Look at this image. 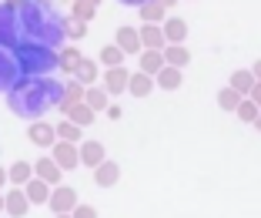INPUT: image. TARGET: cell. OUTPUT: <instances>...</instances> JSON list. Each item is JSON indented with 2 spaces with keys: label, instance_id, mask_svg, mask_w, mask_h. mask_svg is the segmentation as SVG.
I'll use <instances>...</instances> for the list:
<instances>
[{
  "label": "cell",
  "instance_id": "obj_1",
  "mask_svg": "<svg viewBox=\"0 0 261 218\" xmlns=\"http://www.w3.org/2000/svg\"><path fill=\"white\" fill-rule=\"evenodd\" d=\"M61 98H64V84H57L54 78H27V74H20V81L7 91L10 111L20 117H34V121H40V114H47L54 104H61Z\"/></svg>",
  "mask_w": 261,
  "mask_h": 218
},
{
  "label": "cell",
  "instance_id": "obj_2",
  "mask_svg": "<svg viewBox=\"0 0 261 218\" xmlns=\"http://www.w3.org/2000/svg\"><path fill=\"white\" fill-rule=\"evenodd\" d=\"M20 34L27 40H37V44H47L61 51L64 47V17L50 7V0H27L20 10Z\"/></svg>",
  "mask_w": 261,
  "mask_h": 218
},
{
  "label": "cell",
  "instance_id": "obj_3",
  "mask_svg": "<svg viewBox=\"0 0 261 218\" xmlns=\"http://www.w3.org/2000/svg\"><path fill=\"white\" fill-rule=\"evenodd\" d=\"M14 61L20 67V74H27V78H50V70H61V61H57L54 47L27 40V37L14 47Z\"/></svg>",
  "mask_w": 261,
  "mask_h": 218
},
{
  "label": "cell",
  "instance_id": "obj_4",
  "mask_svg": "<svg viewBox=\"0 0 261 218\" xmlns=\"http://www.w3.org/2000/svg\"><path fill=\"white\" fill-rule=\"evenodd\" d=\"M20 40H23L20 37V14L14 7H7V4H0V47L14 51Z\"/></svg>",
  "mask_w": 261,
  "mask_h": 218
},
{
  "label": "cell",
  "instance_id": "obj_5",
  "mask_svg": "<svg viewBox=\"0 0 261 218\" xmlns=\"http://www.w3.org/2000/svg\"><path fill=\"white\" fill-rule=\"evenodd\" d=\"M47 205H50V211H54V215H70V211H74L81 202H77V191H74V188L57 185L54 191H50V202H47Z\"/></svg>",
  "mask_w": 261,
  "mask_h": 218
},
{
  "label": "cell",
  "instance_id": "obj_6",
  "mask_svg": "<svg viewBox=\"0 0 261 218\" xmlns=\"http://www.w3.org/2000/svg\"><path fill=\"white\" fill-rule=\"evenodd\" d=\"M17 81H20V67L14 61V51L0 47V91H10Z\"/></svg>",
  "mask_w": 261,
  "mask_h": 218
},
{
  "label": "cell",
  "instance_id": "obj_7",
  "mask_svg": "<svg viewBox=\"0 0 261 218\" xmlns=\"http://www.w3.org/2000/svg\"><path fill=\"white\" fill-rule=\"evenodd\" d=\"M27 141L31 144H37V148H50V144H57V128L47 125V121H34L31 128H27Z\"/></svg>",
  "mask_w": 261,
  "mask_h": 218
},
{
  "label": "cell",
  "instance_id": "obj_8",
  "mask_svg": "<svg viewBox=\"0 0 261 218\" xmlns=\"http://www.w3.org/2000/svg\"><path fill=\"white\" fill-rule=\"evenodd\" d=\"M54 158L57 164H61L64 172H70V168H77L81 164V144H70V141H57L54 144Z\"/></svg>",
  "mask_w": 261,
  "mask_h": 218
},
{
  "label": "cell",
  "instance_id": "obj_9",
  "mask_svg": "<svg viewBox=\"0 0 261 218\" xmlns=\"http://www.w3.org/2000/svg\"><path fill=\"white\" fill-rule=\"evenodd\" d=\"M164 67H168V61H164V51H141V54H138V70H141V74H151V78H158Z\"/></svg>",
  "mask_w": 261,
  "mask_h": 218
},
{
  "label": "cell",
  "instance_id": "obj_10",
  "mask_svg": "<svg viewBox=\"0 0 261 218\" xmlns=\"http://www.w3.org/2000/svg\"><path fill=\"white\" fill-rule=\"evenodd\" d=\"M141 44H144V51H164L168 47V34H164L161 23H144L141 27Z\"/></svg>",
  "mask_w": 261,
  "mask_h": 218
},
{
  "label": "cell",
  "instance_id": "obj_11",
  "mask_svg": "<svg viewBox=\"0 0 261 218\" xmlns=\"http://www.w3.org/2000/svg\"><path fill=\"white\" fill-rule=\"evenodd\" d=\"M61 172H64V168H61V164H57L50 155H44L37 164H34V175H37V178H44L50 188H57V185H61Z\"/></svg>",
  "mask_w": 261,
  "mask_h": 218
},
{
  "label": "cell",
  "instance_id": "obj_12",
  "mask_svg": "<svg viewBox=\"0 0 261 218\" xmlns=\"http://www.w3.org/2000/svg\"><path fill=\"white\" fill-rule=\"evenodd\" d=\"M130 87V70L127 67H111L104 74V91L108 94H124Z\"/></svg>",
  "mask_w": 261,
  "mask_h": 218
},
{
  "label": "cell",
  "instance_id": "obj_13",
  "mask_svg": "<svg viewBox=\"0 0 261 218\" xmlns=\"http://www.w3.org/2000/svg\"><path fill=\"white\" fill-rule=\"evenodd\" d=\"M27 208H31V198H27V191H23V188H10V191H7V208H4V215L23 218V215H27Z\"/></svg>",
  "mask_w": 261,
  "mask_h": 218
},
{
  "label": "cell",
  "instance_id": "obj_14",
  "mask_svg": "<svg viewBox=\"0 0 261 218\" xmlns=\"http://www.w3.org/2000/svg\"><path fill=\"white\" fill-rule=\"evenodd\" d=\"M114 44L121 47L124 54H141V51H144V44H141V31H134V27H121Z\"/></svg>",
  "mask_w": 261,
  "mask_h": 218
},
{
  "label": "cell",
  "instance_id": "obj_15",
  "mask_svg": "<svg viewBox=\"0 0 261 218\" xmlns=\"http://www.w3.org/2000/svg\"><path fill=\"white\" fill-rule=\"evenodd\" d=\"M104 161H108V155H104V144L100 141H84L81 144V164L84 168H97Z\"/></svg>",
  "mask_w": 261,
  "mask_h": 218
},
{
  "label": "cell",
  "instance_id": "obj_16",
  "mask_svg": "<svg viewBox=\"0 0 261 218\" xmlns=\"http://www.w3.org/2000/svg\"><path fill=\"white\" fill-rule=\"evenodd\" d=\"M84 98H87V87L74 78V81H67V84H64V98H61V104H57V108H61V111H70L74 104L84 101Z\"/></svg>",
  "mask_w": 261,
  "mask_h": 218
},
{
  "label": "cell",
  "instance_id": "obj_17",
  "mask_svg": "<svg viewBox=\"0 0 261 218\" xmlns=\"http://www.w3.org/2000/svg\"><path fill=\"white\" fill-rule=\"evenodd\" d=\"M23 191H27L31 205H47V202H50V191H54V188L47 185L44 178H37V175H34V178L27 181V185H23Z\"/></svg>",
  "mask_w": 261,
  "mask_h": 218
},
{
  "label": "cell",
  "instance_id": "obj_18",
  "mask_svg": "<svg viewBox=\"0 0 261 218\" xmlns=\"http://www.w3.org/2000/svg\"><path fill=\"white\" fill-rule=\"evenodd\" d=\"M57 61H61L64 74H77V67L84 64V54H81L77 47H61V51H57Z\"/></svg>",
  "mask_w": 261,
  "mask_h": 218
},
{
  "label": "cell",
  "instance_id": "obj_19",
  "mask_svg": "<svg viewBox=\"0 0 261 218\" xmlns=\"http://www.w3.org/2000/svg\"><path fill=\"white\" fill-rule=\"evenodd\" d=\"M231 87H234L238 94H245V98H251V91L258 87L254 70H234V74H231Z\"/></svg>",
  "mask_w": 261,
  "mask_h": 218
},
{
  "label": "cell",
  "instance_id": "obj_20",
  "mask_svg": "<svg viewBox=\"0 0 261 218\" xmlns=\"http://www.w3.org/2000/svg\"><path fill=\"white\" fill-rule=\"evenodd\" d=\"M117 178H121V168H117L114 161H104V164H97V168H94V181H97L100 188L117 185Z\"/></svg>",
  "mask_w": 261,
  "mask_h": 218
},
{
  "label": "cell",
  "instance_id": "obj_21",
  "mask_svg": "<svg viewBox=\"0 0 261 218\" xmlns=\"http://www.w3.org/2000/svg\"><path fill=\"white\" fill-rule=\"evenodd\" d=\"M154 87H158V81H154L151 74H141V70H138V74H130V87H127V91L134 94V98H147Z\"/></svg>",
  "mask_w": 261,
  "mask_h": 218
},
{
  "label": "cell",
  "instance_id": "obj_22",
  "mask_svg": "<svg viewBox=\"0 0 261 218\" xmlns=\"http://www.w3.org/2000/svg\"><path fill=\"white\" fill-rule=\"evenodd\" d=\"M164 34H168V44H185L188 23L181 20V17H168V20H164Z\"/></svg>",
  "mask_w": 261,
  "mask_h": 218
},
{
  "label": "cell",
  "instance_id": "obj_23",
  "mask_svg": "<svg viewBox=\"0 0 261 218\" xmlns=\"http://www.w3.org/2000/svg\"><path fill=\"white\" fill-rule=\"evenodd\" d=\"M7 175H10V185H14V188H23L27 181L34 178V168H31L27 161H14V164L7 168Z\"/></svg>",
  "mask_w": 261,
  "mask_h": 218
},
{
  "label": "cell",
  "instance_id": "obj_24",
  "mask_svg": "<svg viewBox=\"0 0 261 218\" xmlns=\"http://www.w3.org/2000/svg\"><path fill=\"white\" fill-rule=\"evenodd\" d=\"M164 61H168L171 67H185V64L191 61V54H188L185 44H168L164 47Z\"/></svg>",
  "mask_w": 261,
  "mask_h": 218
},
{
  "label": "cell",
  "instance_id": "obj_25",
  "mask_svg": "<svg viewBox=\"0 0 261 218\" xmlns=\"http://www.w3.org/2000/svg\"><path fill=\"white\" fill-rule=\"evenodd\" d=\"M124 57H127V54H124V51H121V47H117V44H108V47H100V64H104V67H124Z\"/></svg>",
  "mask_w": 261,
  "mask_h": 218
},
{
  "label": "cell",
  "instance_id": "obj_26",
  "mask_svg": "<svg viewBox=\"0 0 261 218\" xmlns=\"http://www.w3.org/2000/svg\"><path fill=\"white\" fill-rule=\"evenodd\" d=\"M138 10H141V20H144V23H161L168 7H164V4H158V0H147V4H141Z\"/></svg>",
  "mask_w": 261,
  "mask_h": 218
},
{
  "label": "cell",
  "instance_id": "obj_27",
  "mask_svg": "<svg viewBox=\"0 0 261 218\" xmlns=\"http://www.w3.org/2000/svg\"><path fill=\"white\" fill-rule=\"evenodd\" d=\"M154 81H158V87H164V91H177V87H181V67H171L168 64Z\"/></svg>",
  "mask_w": 261,
  "mask_h": 218
},
{
  "label": "cell",
  "instance_id": "obj_28",
  "mask_svg": "<svg viewBox=\"0 0 261 218\" xmlns=\"http://www.w3.org/2000/svg\"><path fill=\"white\" fill-rule=\"evenodd\" d=\"M108 98H111V94L104 91V87H87L84 104H87L91 111H108V108H111V104H108Z\"/></svg>",
  "mask_w": 261,
  "mask_h": 218
},
{
  "label": "cell",
  "instance_id": "obj_29",
  "mask_svg": "<svg viewBox=\"0 0 261 218\" xmlns=\"http://www.w3.org/2000/svg\"><path fill=\"white\" fill-rule=\"evenodd\" d=\"M64 114H67V121H74V125L87 128V125H91V121H94V114H97V111H91V108H87L84 101H81V104H74V108H70V111H64Z\"/></svg>",
  "mask_w": 261,
  "mask_h": 218
},
{
  "label": "cell",
  "instance_id": "obj_30",
  "mask_svg": "<svg viewBox=\"0 0 261 218\" xmlns=\"http://www.w3.org/2000/svg\"><path fill=\"white\" fill-rule=\"evenodd\" d=\"M81 134H84V128H81V125H74V121H67V117H64V121H57V138H61V141L77 144V141H81Z\"/></svg>",
  "mask_w": 261,
  "mask_h": 218
},
{
  "label": "cell",
  "instance_id": "obj_31",
  "mask_svg": "<svg viewBox=\"0 0 261 218\" xmlns=\"http://www.w3.org/2000/svg\"><path fill=\"white\" fill-rule=\"evenodd\" d=\"M241 101H245V94H238L234 87H224L221 94H218V108H224V111H238L241 108Z\"/></svg>",
  "mask_w": 261,
  "mask_h": 218
},
{
  "label": "cell",
  "instance_id": "obj_32",
  "mask_svg": "<svg viewBox=\"0 0 261 218\" xmlns=\"http://www.w3.org/2000/svg\"><path fill=\"white\" fill-rule=\"evenodd\" d=\"M87 34V23L77 20V17H64V37L67 40H81Z\"/></svg>",
  "mask_w": 261,
  "mask_h": 218
},
{
  "label": "cell",
  "instance_id": "obj_33",
  "mask_svg": "<svg viewBox=\"0 0 261 218\" xmlns=\"http://www.w3.org/2000/svg\"><path fill=\"white\" fill-rule=\"evenodd\" d=\"M74 78L81 81L84 87H91L94 81H97V64H94V61H87V57H84V64L77 67V74H74Z\"/></svg>",
  "mask_w": 261,
  "mask_h": 218
},
{
  "label": "cell",
  "instance_id": "obj_34",
  "mask_svg": "<svg viewBox=\"0 0 261 218\" xmlns=\"http://www.w3.org/2000/svg\"><path fill=\"white\" fill-rule=\"evenodd\" d=\"M234 114H238L241 121H248V125H254V121L261 117V108H258V104L251 101V98H245V101H241V108L234 111Z\"/></svg>",
  "mask_w": 261,
  "mask_h": 218
},
{
  "label": "cell",
  "instance_id": "obj_35",
  "mask_svg": "<svg viewBox=\"0 0 261 218\" xmlns=\"http://www.w3.org/2000/svg\"><path fill=\"white\" fill-rule=\"evenodd\" d=\"M94 14H97V10H94V7H81V4H74V10H70V17H77V20H91V17Z\"/></svg>",
  "mask_w": 261,
  "mask_h": 218
},
{
  "label": "cell",
  "instance_id": "obj_36",
  "mask_svg": "<svg viewBox=\"0 0 261 218\" xmlns=\"http://www.w3.org/2000/svg\"><path fill=\"white\" fill-rule=\"evenodd\" d=\"M70 215H74V218H97V211H94L91 205H77V208L70 211Z\"/></svg>",
  "mask_w": 261,
  "mask_h": 218
},
{
  "label": "cell",
  "instance_id": "obj_37",
  "mask_svg": "<svg viewBox=\"0 0 261 218\" xmlns=\"http://www.w3.org/2000/svg\"><path fill=\"white\" fill-rule=\"evenodd\" d=\"M121 114H124V111L117 108V104H111V108H108V117H111V121H117V117H121Z\"/></svg>",
  "mask_w": 261,
  "mask_h": 218
},
{
  "label": "cell",
  "instance_id": "obj_38",
  "mask_svg": "<svg viewBox=\"0 0 261 218\" xmlns=\"http://www.w3.org/2000/svg\"><path fill=\"white\" fill-rule=\"evenodd\" d=\"M74 4H81V7H94V10L100 7V0H74Z\"/></svg>",
  "mask_w": 261,
  "mask_h": 218
},
{
  "label": "cell",
  "instance_id": "obj_39",
  "mask_svg": "<svg viewBox=\"0 0 261 218\" xmlns=\"http://www.w3.org/2000/svg\"><path fill=\"white\" fill-rule=\"evenodd\" d=\"M251 101H254V104H258V108H261V81H258V87H254V91H251Z\"/></svg>",
  "mask_w": 261,
  "mask_h": 218
},
{
  "label": "cell",
  "instance_id": "obj_40",
  "mask_svg": "<svg viewBox=\"0 0 261 218\" xmlns=\"http://www.w3.org/2000/svg\"><path fill=\"white\" fill-rule=\"evenodd\" d=\"M7 181H10V175L4 172V168H0V191H4V185H7Z\"/></svg>",
  "mask_w": 261,
  "mask_h": 218
},
{
  "label": "cell",
  "instance_id": "obj_41",
  "mask_svg": "<svg viewBox=\"0 0 261 218\" xmlns=\"http://www.w3.org/2000/svg\"><path fill=\"white\" fill-rule=\"evenodd\" d=\"M121 4H127V7H141V4H147V0H121Z\"/></svg>",
  "mask_w": 261,
  "mask_h": 218
},
{
  "label": "cell",
  "instance_id": "obj_42",
  "mask_svg": "<svg viewBox=\"0 0 261 218\" xmlns=\"http://www.w3.org/2000/svg\"><path fill=\"white\" fill-rule=\"evenodd\" d=\"M251 70H254V78L261 81V61H254V67H251Z\"/></svg>",
  "mask_w": 261,
  "mask_h": 218
},
{
  "label": "cell",
  "instance_id": "obj_43",
  "mask_svg": "<svg viewBox=\"0 0 261 218\" xmlns=\"http://www.w3.org/2000/svg\"><path fill=\"white\" fill-rule=\"evenodd\" d=\"M7 208V195H4V191H0V211Z\"/></svg>",
  "mask_w": 261,
  "mask_h": 218
},
{
  "label": "cell",
  "instance_id": "obj_44",
  "mask_svg": "<svg viewBox=\"0 0 261 218\" xmlns=\"http://www.w3.org/2000/svg\"><path fill=\"white\" fill-rule=\"evenodd\" d=\"M158 4H164V7H174L177 0H158Z\"/></svg>",
  "mask_w": 261,
  "mask_h": 218
},
{
  "label": "cell",
  "instance_id": "obj_45",
  "mask_svg": "<svg viewBox=\"0 0 261 218\" xmlns=\"http://www.w3.org/2000/svg\"><path fill=\"white\" fill-rule=\"evenodd\" d=\"M254 128H258V131H261V117H258V121H254Z\"/></svg>",
  "mask_w": 261,
  "mask_h": 218
},
{
  "label": "cell",
  "instance_id": "obj_46",
  "mask_svg": "<svg viewBox=\"0 0 261 218\" xmlns=\"http://www.w3.org/2000/svg\"><path fill=\"white\" fill-rule=\"evenodd\" d=\"M54 218H74V215H54Z\"/></svg>",
  "mask_w": 261,
  "mask_h": 218
},
{
  "label": "cell",
  "instance_id": "obj_47",
  "mask_svg": "<svg viewBox=\"0 0 261 218\" xmlns=\"http://www.w3.org/2000/svg\"><path fill=\"white\" fill-rule=\"evenodd\" d=\"M23 4H27V0H23Z\"/></svg>",
  "mask_w": 261,
  "mask_h": 218
}]
</instances>
